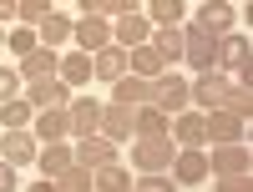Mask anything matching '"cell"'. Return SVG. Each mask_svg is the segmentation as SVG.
I'll return each mask as SVG.
<instances>
[{
	"mask_svg": "<svg viewBox=\"0 0 253 192\" xmlns=\"http://www.w3.org/2000/svg\"><path fill=\"white\" fill-rule=\"evenodd\" d=\"M147 106H157V112H167V116L187 112V81L172 76V71H162L152 86H147Z\"/></svg>",
	"mask_w": 253,
	"mask_h": 192,
	"instance_id": "obj_1",
	"label": "cell"
},
{
	"mask_svg": "<svg viewBox=\"0 0 253 192\" xmlns=\"http://www.w3.org/2000/svg\"><path fill=\"white\" fill-rule=\"evenodd\" d=\"M182 56L193 71H218V36H208L203 26L182 31Z\"/></svg>",
	"mask_w": 253,
	"mask_h": 192,
	"instance_id": "obj_2",
	"label": "cell"
},
{
	"mask_svg": "<svg viewBox=\"0 0 253 192\" xmlns=\"http://www.w3.org/2000/svg\"><path fill=\"white\" fill-rule=\"evenodd\" d=\"M132 157H137L142 172H167V167H172V157H177V142H172V137H137Z\"/></svg>",
	"mask_w": 253,
	"mask_h": 192,
	"instance_id": "obj_3",
	"label": "cell"
},
{
	"mask_svg": "<svg viewBox=\"0 0 253 192\" xmlns=\"http://www.w3.org/2000/svg\"><path fill=\"white\" fill-rule=\"evenodd\" d=\"M228 86H233V81H228L223 71H203L198 86H187V101H198V112H218V106L228 101Z\"/></svg>",
	"mask_w": 253,
	"mask_h": 192,
	"instance_id": "obj_4",
	"label": "cell"
},
{
	"mask_svg": "<svg viewBox=\"0 0 253 192\" xmlns=\"http://www.w3.org/2000/svg\"><path fill=\"white\" fill-rule=\"evenodd\" d=\"M172 182L177 187H198L203 177H208V157H203V147H177V157H172Z\"/></svg>",
	"mask_w": 253,
	"mask_h": 192,
	"instance_id": "obj_5",
	"label": "cell"
},
{
	"mask_svg": "<svg viewBox=\"0 0 253 192\" xmlns=\"http://www.w3.org/2000/svg\"><path fill=\"white\" fill-rule=\"evenodd\" d=\"M26 101H31V112H66L71 91L61 81H36V86H26Z\"/></svg>",
	"mask_w": 253,
	"mask_h": 192,
	"instance_id": "obj_6",
	"label": "cell"
},
{
	"mask_svg": "<svg viewBox=\"0 0 253 192\" xmlns=\"http://www.w3.org/2000/svg\"><path fill=\"white\" fill-rule=\"evenodd\" d=\"M56 71H61V56L46 51V46H36L26 61H20V81H26V86H36V81H56Z\"/></svg>",
	"mask_w": 253,
	"mask_h": 192,
	"instance_id": "obj_7",
	"label": "cell"
},
{
	"mask_svg": "<svg viewBox=\"0 0 253 192\" xmlns=\"http://www.w3.org/2000/svg\"><path fill=\"white\" fill-rule=\"evenodd\" d=\"M203 137H213L218 147H228V142H238L243 137V116H233V112H203Z\"/></svg>",
	"mask_w": 253,
	"mask_h": 192,
	"instance_id": "obj_8",
	"label": "cell"
},
{
	"mask_svg": "<svg viewBox=\"0 0 253 192\" xmlns=\"http://www.w3.org/2000/svg\"><path fill=\"white\" fill-rule=\"evenodd\" d=\"M208 172H218V177H243V172H248V147H243V142L218 147V152L208 157Z\"/></svg>",
	"mask_w": 253,
	"mask_h": 192,
	"instance_id": "obj_9",
	"label": "cell"
},
{
	"mask_svg": "<svg viewBox=\"0 0 253 192\" xmlns=\"http://www.w3.org/2000/svg\"><path fill=\"white\" fill-rule=\"evenodd\" d=\"M101 112H107V106H101V101H91V96L71 101V106H66L71 132H76V137H96V132H101Z\"/></svg>",
	"mask_w": 253,
	"mask_h": 192,
	"instance_id": "obj_10",
	"label": "cell"
},
{
	"mask_svg": "<svg viewBox=\"0 0 253 192\" xmlns=\"http://www.w3.org/2000/svg\"><path fill=\"white\" fill-rule=\"evenodd\" d=\"M76 162L86 167V172H101V167H112V162H117V142H107V137H81Z\"/></svg>",
	"mask_w": 253,
	"mask_h": 192,
	"instance_id": "obj_11",
	"label": "cell"
},
{
	"mask_svg": "<svg viewBox=\"0 0 253 192\" xmlns=\"http://www.w3.org/2000/svg\"><path fill=\"white\" fill-rule=\"evenodd\" d=\"M248 61H253V51L243 36H218V71H243V81H248Z\"/></svg>",
	"mask_w": 253,
	"mask_h": 192,
	"instance_id": "obj_12",
	"label": "cell"
},
{
	"mask_svg": "<svg viewBox=\"0 0 253 192\" xmlns=\"http://www.w3.org/2000/svg\"><path fill=\"white\" fill-rule=\"evenodd\" d=\"M36 152H41V147H36L31 132H5V137H0V157H5V167H31Z\"/></svg>",
	"mask_w": 253,
	"mask_h": 192,
	"instance_id": "obj_13",
	"label": "cell"
},
{
	"mask_svg": "<svg viewBox=\"0 0 253 192\" xmlns=\"http://www.w3.org/2000/svg\"><path fill=\"white\" fill-rule=\"evenodd\" d=\"M71 36H76L81 56H96V51H107V46H112V26H107V20H96V15H86Z\"/></svg>",
	"mask_w": 253,
	"mask_h": 192,
	"instance_id": "obj_14",
	"label": "cell"
},
{
	"mask_svg": "<svg viewBox=\"0 0 253 192\" xmlns=\"http://www.w3.org/2000/svg\"><path fill=\"white\" fill-rule=\"evenodd\" d=\"M96 137H107V142H132L137 137V121H132V112H126V106H107V112H101V132Z\"/></svg>",
	"mask_w": 253,
	"mask_h": 192,
	"instance_id": "obj_15",
	"label": "cell"
},
{
	"mask_svg": "<svg viewBox=\"0 0 253 192\" xmlns=\"http://www.w3.org/2000/svg\"><path fill=\"white\" fill-rule=\"evenodd\" d=\"M147 40H152V26L142 15H122V26H112V46H122V51H137Z\"/></svg>",
	"mask_w": 253,
	"mask_h": 192,
	"instance_id": "obj_16",
	"label": "cell"
},
{
	"mask_svg": "<svg viewBox=\"0 0 253 192\" xmlns=\"http://www.w3.org/2000/svg\"><path fill=\"white\" fill-rule=\"evenodd\" d=\"M91 76H96V81H112V86H117V81L126 76V51H122V46L96 51V56H91Z\"/></svg>",
	"mask_w": 253,
	"mask_h": 192,
	"instance_id": "obj_17",
	"label": "cell"
},
{
	"mask_svg": "<svg viewBox=\"0 0 253 192\" xmlns=\"http://www.w3.org/2000/svg\"><path fill=\"white\" fill-rule=\"evenodd\" d=\"M147 86H152V81H142V76H132V71H126L117 86H112V106H126V112L147 106Z\"/></svg>",
	"mask_w": 253,
	"mask_h": 192,
	"instance_id": "obj_18",
	"label": "cell"
},
{
	"mask_svg": "<svg viewBox=\"0 0 253 192\" xmlns=\"http://www.w3.org/2000/svg\"><path fill=\"white\" fill-rule=\"evenodd\" d=\"M167 137L177 147H203V112H177L172 126H167Z\"/></svg>",
	"mask_w": 253,
	"mask_h": 192,
	"instance_id": "obj_19",
	"label": "cell"
},
{
	"mask_svg": "<svg viewBox=\"0 0 253 192\" xmlns=\"http://www.w3.org/2000/svg\"><path fill=\"white\" fill-rule=\"evenodd\" d=\"M36 162H41V177H51V182H56V177L76 162V152H71L66 142H46V152H36Z\"/></svg>",
	"mask_w": 253,
	"mask_h": 192,
	"instance_id": "obj_20",
	"label": "cell"
},
{
	"mask_svg": "<svg viewBox=\"0 0 253 192\" xmlns=\"http://www.w3.org/2000/svg\"><path fill=\"white\" fill-rule=\"evenodd\" d=\"M233 5H223V0H213V5H203L198 10V26L208 31V36H233Z\"/></svg>",
	"mask_w": 253,
	"mask_h": 192,
	"instance_id": "obj_21",
	"label": "cell"
},
{
	"mask_svg": "<svg viewBox=\"0 0 253 192\" xmlns=\"http://www.w3.org/2000/svg\"><path fill=\"white\" fill-rule=\"evenodd\" d=\"M71 31H76L71 20L51 10V15L41 20V26H36V40H41V46H46V51H56V46H66V40H71Z\"/></svg>",
	"mask_w": 253,
	"mask_h": 192,
	"instance_id": "obj_22",
	"label": "cell"
},
{
	"mask_svg": "<svg viewBox=\"0 0 253 192\" xmlns=\"http://www.w3.org/2000/svg\"><path fill=\"white\" fill-rule=\"evenodd\" d=\"M126 71L142 76V81H157L167 66H162V56H157L152 46H137V51H126Z\"/></svg>",
	"mask_w": 253,
	"mask_h": 192,
	"instance_id": "obj_23",
	"label": "cell"
},
{
	"mask_svg": "<svg viewBox=\"0 0 253 192\" xmlns=\"http://www.w3.org/2000/svg\"><path fill=\"white\" fill-rule=\"evenodd\" d=\"M147 46L162 56V66H167V61H177V56H182V26H157Z\"/></svg>",
	"mask_w": 253,
	"mask_h": 192,
	"instance_id": "obj_24",
	"label": "cell"
},
{
	"mask_svg": "<svg viewBox=\"0 0 253 192\" xmlns=\"http://www.w3.org/2000/svg\"><path fill=\"white\" fill-rule=\"evenodd\" d=\"M91 192H132V172L122 162L101 167V172H91Z\"/></svg>",
	"mask_w": 253,
	"mask_h": 192,
	"instance_id": "obj_25",
	"label": "cell"
},
{
	"mask_svg": "<svg viewBox=\"0 0 253 192\" xmlns=\"http://www.w3.org/2000/svg\"><path fill=\"white\" fill-rule=\"evenodd\" d=\"M56 81H61V86H86V81H91V56H66V61H61V71H56Z\"/></svg>",
	"mask_w": 253,
	"mask_h": 192,
	"instance_id": "obj_26",
	"label": "cell"
},
{
	"mask_svg": "<svg viewBox=\"0 0 253 192\" xmlns=\"http://www.w3.org/2000/svg\"><path fill=\"white\" fill-rule=\"evenodd\" d=\"M132 121H137V137H167V126H172V116L157 112V106H137Z\"/></svg>",
	"mask_w": 253,
	"mask_h": 192,
	"instance_id": "obj_27",
	"label": "cell"
},
{
	"mask_svg": "<svg viewBox=\"0 0 253 192\" xmlns=\"http://www.w3.org/2000/svg\"><path fill=\"white\" fill-rule=\"evenodd\" d=\"M31 101L26 96H15V101H5V106H0V121H5V132H26V126H31Z\"/></svg>",
	"mask_w": 253,
	"mask_h": 192,
	"instance_id": "obj_28",
	"label": "cell"
},
{
	"mask_svg": "<svg viewBox=\"0 0 253 192\" xmlns=\"http://www.w3.org/2000/svg\"><path fill=\"white\" fill-rule=\"evenodd\" d=\"M36 132L46 137V142H61V137L71 132V116L66 112H36Z\"/></svg>",
	"mask_w": 253,
	"mask_h": 192,
	"instance_id": "obj_29",
	"label": "cell"
},
{
	"mask_svg": "<svg viewBox=\"0 0 253 192\" xmlns=\"http://www.w3.org/2000/svg\"><path fill=\"white\" fill-rule=\"evenodd\" d=\"M56 192H91V172H86L81 162H71L66 172L56 177Z\"/></svg>",
	"mask_w": 253,
	"mask_h": 192,
	"instance_id": "obj_30",
	"label": "cell"
},
{
	"mask_svg": "<svg viewBox=\"0 0 253 192\" xmlns=\"http://www.w3.org/2000/svg\"><path fill=\"white\" fill-rule=\"evenodd\" d=\"M15 15L26 20V31H36L41 20L51 15V0H15Z\"/></svg>",
	"mask_w": 253,
	"mask_h": 192,
	"instance_id": "obj_31",
	"label": "cell"
},
{
	"mask_svg": "<svg viewBox=\"0 0 253 192\" xmlns=\"http://www.w3.org/2000/svg\"><path fill=\"white\" fill-rule=\"evenodd\" d=\"M223 112H233V116H243V121H248V112H253L248 81H243V86H228V101H223Z\"/></svg>",
	"mask_w": 253,
	"mask_h": 192,
	"instance_id": "obj_32",
	"label": "cell"
},
{
	"mask_svg": "<svg viewBox=\"0 0 253 192\" xmlns=\"http://www.w3.org/2000/svg\"><path fill=\"white\" fill-rule=\"evenodd\" d=\"M152 20L157 26H182V0H152Z\"/></svg>",
	"mask_w": 253,
	"mask_h": 192,
	"instance_id": "obj_33",
	"label": "cell"
},
{
	"mask_svg": "<svg viewBox=\"0 0 253 192\" xmlns=\"http://www.w3.org/2000/svg\"><path fill=\"white\" fill-rule=\"evenodd\" d=\"M132 192H177V182L167 177V172H147L142 182H132Z\"/></svg>",
	"mask_w": 253,
	"mask_h": 192,
	"instance_id": "obj_34",
	"label": "cell"
},
{
	"mask_svg": "<svg viewBox=\"0 0 253 192\" xmlns=\"http://www.w3.org/2000/svg\"><path fill=\"white\" fill-rule=\"evenodd\" d=\"M5 46H10V51H15L20 61H26V56H31V51L41 46V40H36V31H10V36H5Z\"/></svg>",
	"mask_w": 253,
	"mask_h": 192,
	"instance_id": "obj_35",
	"label": "cell"
},
{
	"mask_svg": "<svg viewBox=\"0 0 253 192\" xmlns=\"http://www.w3.org/2000/svg\"><path fill=\"white\" fill-rule=\"evenodd\" d=\"M15 91H20V71H0V106L15 101Z\"/></svg>",
	"mask_w": 253,
	"mask_h": 192,
	"instance_id": "obj_36",
	"label": "cell"
},
{
	"mask_svg": "<svg viewBox=\"0 0 253 192\" xmlns=\"http://www.w3.org/2000/svg\"><path fill=\"white\" fill-rule=\"evenodd\" d=\"M218 192H253V177H218Z\"/></svg>",
	"mask_w": 253,
	"mask_h": 192,
	"instance_id": "obj_37",
	"label": "cell"
},
{
	"mask_svg": "<svg viewBox=\"0 0 253 192\" xmlns=\"http://www.w3.org/2000/svg\"><path fill=\"white\" fill-rule=\"evenodd\" d=\"M0 192H15V167L0 162Z\"/></svg>",
	"mask_w": 253,
	"mask_h": 192,
	"instance_id": "obj_38",
	"label": "cell"
},
{
	"mask_svg": "<svg viewBox=\"0 0 253 192\" xmlns=\"http://www.w3.org/2000/svg\"><path fill=\"white\" fill-rule=\"evenodd\" d=\"M26 192H56V182H51V177H41V182H31Z\"/></svg>",
	"mask_w": 253,
	"mask_h": 192,
	"instance_id": "obj_39",
	"label": "cell"
},
{
	"mask_svg": "<svg viewBox=\"0 0 253 192\" xmlns=\"http://www.w3.org/2000/svg\"><path fill=\"white\" fill-rule=\"evenodd\" d=\"M15 15V5H10V0H0V20H10Z\"/></svg>",
	"mask_w": 253,
	"mask_h": 192,
	"instance_id": "obj_40",
	"label": "cell"
},
{
	"mask_svg": "<svg viewBox=\"0 0 253 192\" xmlns=\"http://www.w3.org/2000/svg\"><path fill=\"white\" fill-rule=\"evenodd\" d=\"M0 46H5V31H0Z\"/></svg>",
	"mask_w": 253,
	"mask_h": 192,
	"instance_id": "obj_41",
	"label": "cell"
}]
</instances>
